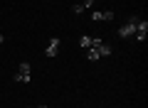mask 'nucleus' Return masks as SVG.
<instances>
[{
    "label": "nucleus",
    "mask_w": 148,
    "mask_h": 108,
    "mask_svg": "<svg viewBox=\"0 0 148 108\" xmlns=\"http://www.w3.org/2000/svg\"><path fill=\"white\" fill-rule=\"evenodd\" d=\"M109 54H111V44H106V42H104V44L99 47V57H109Z\"/></svg>",
    "instance_id": "0eeeda50"
},
{
    "label": "nucleus",
    "mask_w": 148,
    "mask_h": 108,
    "mask_svg": "<svg viewBox=\"0 0 148 108\" xmlns=\"http://www.w3.org/2000/svg\"><path fill=\"white\" fill-rule=\"evenodd\" d=\"M15 81H30V64H27V62H22L20 64V71H17L15 74Z\"/></svg>",
    "instance_id": "f03ea898"
},
{
    "label": "nucleus",
    "mask_w": 148,
    "mask_h": 108,
    "mask_svg": "<svg viewBox=\"0 0 148 108\" xmlns=\"http://www.w3.org/2000/svg\"><path fill=\"white\" fill-rule=\"evenodd\" d=\"M136 22H138V17H136V15H131L121 27H119V35H121L123 39H126V37H133V35H136Z\"/></svg>",
    "instance_id": "f257e3e1"
},
{
    "label": "nucleus",
    "mask_w": 148,
    "mask_h": 108,
    "mask_svg": "<svg viewBox=\"0 0 148 108\" xmlns=\"http://www.w3.org/2000/svg\"><path fill=\"white\" fill-rule=\"evenodd\" d=\"M146 32H148V22L146 20H138L136 22V35H133V37H136V39H146Z\"/></svg>",
    "instance_id": "7ed1b4c3"
},
{
    "label": "nucleus",
    "mask_w": 148,
    "mask_h": 108,
    "mask_svg": "<svg viewBox=\"0 0 148 108\" xmlns=\"http://www.w3.org/2000/svg\"><path fill=\"white\" fill-rule=\"evenodd\" d=\"M40 108H47V106H40Z\"/></svg>",
    "instance_id": "ddd939ff"
},
{
    "label": "nucleus",
    "mask_w": 148,
    "mask_h": 108,
    "mask_svg": "<svg viewBox=\"0 0 148 108\" xmlns=\"http://www.w3.org/2000/svg\"><path fill=\"white\" fill-rule=\"evenodd\" d=\"M82 5H84V7H91V5H94V0H84Z\"/></svg>",
    "instance_id": "9b49d317"
},
{
    "label": "nucleus",
    "mask_w": 148,
    "mask_h": 108,
    "mask_svg": "<svg viewBox=\"0 0 148 108\" xmlns=\"http://www.w3.org/2000/svg\"><path fill=\"white\" fill-rule=\"evenodd\" d=\"M91 20H94V22H101V20H104V12H101V10L91 12Z\"/></svg>",
    "instance_id": "6e6552de"
},
{
    "label": "nucleus",
    "mask_w": 148,
    "mask_h": 108,
    "mask_svg": "<svg viewBox=\"0 0 148 108\" xmlns=\"http://www.w3.org/2000/svg\"><path fill=\"white\" fill-rule=\"evenodd\" d=\"M3 42H5V37H3V35H0V44H3Z\"/></svg>",
    "instance_id": "f8f14e48"
},
{
    "label": "nucleus",
    "mask_w": 148,
    "mask_h": 108,
    "mask_svg": "<svg viewBox=\"0 0 148 108\" xmlns=\"http://www.w3.org/2000/svg\"><path fill=\"white\" fill-rule=\"evenodd\" d=\"M86 59H89V62H96V59H99V49L89 47V49H86Z\"/></svg>",
    "instance_id": "39448f33"
},
{
    "label": "nucleus",
    "mask_w": 148,
    "mask_h": 108,
    "mask_svg": "<svg viewBox=\"0 0 148 108\" xmlns=\"http://www.w3.org/2000/svg\"><path fill=\"white\" fill-rule=\"evenodd\" d=\"M72 12H84V5H82V3L79 5H72Z\"/></svg>",
    "instance_id": "9d476101"
},
{
    "label": "nucleus",
    "mask_w": 148,
    "mask_h": 108,
    "mask_svg": "<svg viewBox=\"0 0 148 108\" xmlns=\"http://www.w3.org/2000/svg\"><path fill=\"white\" fill-rule=\"evenodd\" d=\"M57 52H59V39L57 37H52L47 44V52H45V57H57Z\"/></svg>",
    "instance_id": "20e7f679"
},
{
    "label": "nucleus",
    "mask_w": 148,
    "mask_h": 108,
    "mask_svg": "<svg viewBox=\"0 0 148 108\" xmlns=\"http://www.w3.org/2000/svg\"><path fill=\"white\" fill-rule=\"evenodd\" d=\"M79 47H82V49H89V47H91V37L82 35V37H79Z\"/></svg>",
    "instance_id": "423d86ee"
},
{
    "label": "nucleus",
    "mask_w": 148,
    "mask_h": 108,
    "mask_svg": "<svg viewBox=\"0 0 148 108\" xmlns=\"http://www.w3.org/2000/svg\"><path fill=\"white\" fill-rule=\"evenodd\" d=\"M114 17H116V15H114L111 10H104V20H106V22H109V20H114Z\"/></svg>",
    "instance_id": "1a4fd4ad"
}]
</instances>
